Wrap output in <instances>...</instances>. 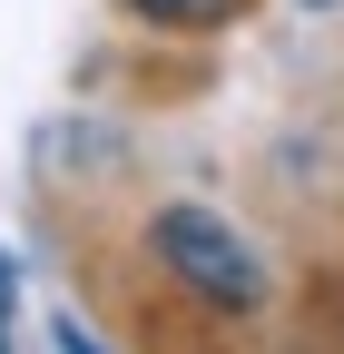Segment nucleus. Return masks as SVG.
Returning <instances> with one entry per match:
<instances>
[{"label":"nucleus","instance_id":"obj_1","mask_svg":"<svg viewBox=\"0 0 344 354\" xmlns=\"http://www.w3.org/2000/svg\"><path fill=\"white\" fill-rule=\"evenodd\" d=\"M148 256L167 266V286H187L197 305H217V315H246V305L266 295V266H256V246L227 227V216H207V207H157Z\"/></svg>","mask_w":344,"mask_h":354},{"label":"nucleus","instance_id":"obj_2","mask_svg":"<svg viewBox=\"0 0 344 354\" xmlns=\"http://www.w3.org/2000/svg\"><path fill=\"white\" fill-rule=\"evenodd\" d=\"M128 10H148V20H178V30H207V20H227L236 0H128Z\"/></svg>","mask_w":344,"mask_h":354},{"label":"nucleus","instance_id":"obj_3","mask_svg":"<svg viewBox=\"0 0 344 354\" xmlns=\"http://www.w3.org/2000/svg\"><path fill=\"white\" fill-rule=\"evenodd\" d=\"M10 295H20V266L0 256V354H10Z\"/></svg>","mask_w":344,"mask_h":354},{"label":"nucleus","instance_id":"obj_4","mask_svg":"<svg viewBox=\"0 0 344 354\" xmlns=\"http://www.w3.org/2000/svg\"><path fill=\"white\" fill-rule=\"evenodd\" d=\"M305 10H325V0H305Z\"/></svg>","mask_w":344,"mask_h":354}]
</instances>
